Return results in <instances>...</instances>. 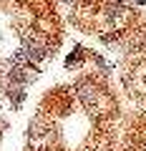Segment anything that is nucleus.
I'll return each mask as SVG.
<instances>
[{"instance_id": "f257e3e1", "label": "nucleus", "mask_w": 146, "mask_h": 151, "mask_svg": "<svg viewBox=\"0 0 146 151\" xmlns=\"http://www.w3.org/2000/svg\"><path fill=\"white\" fill-rule=\"evenodd\" d=\"M81 53H83L81 48L70 50V55H68V58H65V65H73V63H78V60H81Z\"/></svg>"}]
</instances>
